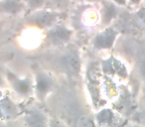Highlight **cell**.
I'll return each instance as SVG.
<instances>
[{
	"label": "cell",
	"instance_id": "obj_1",
	"mask_svg": "<svg viewBox=\"0 0 145 127\" xmlns=\"http://www.w3.org/2000/svg\"><path fill=\"white\" fill-rule=\"evenodd\" d=\"M57 15L50 11H37L29 16L28 21L31 24L39 27L46 28L53 24L56 21Z\"/></svg>",
	"mask_w": 145,
	"mask_h": 127
},
{
	"label": "cell",
	"instance_id": "obj_2",
	"mask_svg": "<svg viewBox=\"0 0 145 127\" xmlns=\"http://www.w3.org/2000/svg\"><path fill=\"white\" fill-rule=\"evenodd\" d=\"M64 66L66 70L71 75H78L81 69V62H80V57L77 52H69L65 55L64 59Z\"/></svg>",
	"mask_w": 145,
	"mask_h": 127
},
{
	"label": "cell",
	"instance_id": "obj_3",
	"mask_svg": "<svg viewBox=\"0 0 145 127\" xmlns=\"http://www.w3.org/2000/svg\"><path fill=\"white\" fill-rule=\"evenodd\" d=\"M71 35H72L71 31L65 27H56L48 33V39L53 44L62 45L68 42Z\"/></svg>",
	"mask_w": 145,
	"mask_h": 127
},
{
	"label": "cell",
	"instance_id": "obj_4",
	"mask_svg": "<svg viewBox=\"0 0 145 127\" xmlns=\"http://www.w3.org/2000/svg\"><path fill=\"white\" fill-rule=\"evenodd\" d=\"M116 33L112 29H107L99 35H97L95 40V46L97 49H108L112 46L114 42Z\"/></svg>",
	"mask_w": 145,
	"mask_h": 127
},
{
	"label": "cell",
	"instance_id": "obj_5",
	"mask_svg": "<svg viewBox=\"0 0 145 127\" xmlns=\"http://www.w3.org/2000/svg\"><path fill=\"white\" fill-rule=\"evenodd\" d=\"M24 7L23 0H1L0 12L5 14H17Z\"/></svg>",
	"mask_w": 145,
	"mask_h": 127
},
{
	"label": "cell",
	"instance_id": "obj_6",
	"mask_svg": "<svg viewBox=\"0 0 145 127\" xmlns=\"http://www.w3.org/2000/svg\"><path fill=\"white\" fill-rule=\"evenodd\" d=\"M28 127H47L46 117L40 111H31L26 116Z\"/></svg>",
	"mask_w": 145,
	"mask_h": 127
},
{
	"label": "cell",
	"instance_id": "obj_7",
	"mask_svg": "<svg viewBox=\"0 0 145 127\" xmlns=\"http://www.w3.org/2000/svg\"><path fill=\"white\" fill-rule=\"evenodd\" d=\"M51 85H52V83H51L50 79H48L46 76L40 75L38 77V79H37V89H38L39 93L45 94L51 87Z\"/></svg>",
	"mask_w": 145,
	"mask_h": 127
},
{
	"label": "cell",
	"instance_id": "obj_8",
	"mask_svg": "<svg viewBox=\"0 0 145 127\" xmlns=\"http://www.w3.org/2000/svg\"><path fill=\"white\" fill-rule=\"evenodd\" d=\"M13 83H14V89H16L19 92L21 93H26L29 91V83L26 81H20V79H13Z\"/></svg>",
	"mask_w": 145,
	"mask_h": 127
},
{
	"label": "cell",
	"instance_id": "obj_9",
	"mask_svg": "<svg viewBox=\"0 0 145 127\" xmlns=\"http://www.w3.org/2000/svg\"><path fill=\"white\" fill-rule=\"evenodd\" d=\"M112 118V112L110 110H103L97 115V119L101 123H109Z\"/></svg>",
	"mask_w": 145,
	"mask_h": 127
},
{
	"label": "cell",
	"instance_id": "obj_10",
	"mask_svg": "<svg viewBox=\"0 0 145 127\" xmlns=\"http://www.w3.org/2000/svg\"><path fill=\"white\" fill-rule=\"evenodd\" d=\"M25 2L27 3L30 8H39L43 5V2H44V0H25Z\"/></svg>",
	"mask_w": 145,
	"mask_h": 127
},
{
	"label": "cell",
	"instance_id": "obj_11",
	"mask_svg": "<svg viewBox=\"0 0 145 127\" xmlns=\"http://www.w3.org/2000/svg\"><path fill=\"white\" fill-rule=\"evenodd\" d=\"M2 109L4 110V112H6V114L7 115H9L10 113H12L13 112V106H12V104H11V102H9V101H7L6 99H5L4 101H2Z\"/></svg>",
	"mask_w": 145,
	"mask_h": 127
},
{
	"label": "cell",
	"instance_id": "obj_12",
	"mask_svg": "<svg viewBox=\"0 0 145 127\" xmlns=\"http://www.w3.org/2000/svg\"><path fill=\"white\" fill-rule=\"evenodd\" d=\"M138 16H139V18H140V20L145 24V9H141V10L139 11Z\"/></svg>",
	"mask_w": 145,
	"mask_h": 127
},
{
	"label": "cell",
	"instance_id": "obj_13",
	"mask_svg": "<svg viewBox=\"0 0 145 127\" xmlns=\"http://www.w3.org/2000/svg\"><path fill=\"white\" fill-rule=\"evenodd\" d=\"M140 71H141V74H142L143 78L145 79V61L142 63V64H141V66H140Z\"/></svg>",
	"mask_w": 145,
	"mask_h": 127
},
{
	"label": "cell",
	"instance_id": "obj_14",
	"mask_svg": "<svg viewBox=\"0 0 145 127\" xmlns=\"http://www.w3.org/2000/svg\"><path fill=\"white\" fill-rule=\"evenodd\" d=\"M50 127H63V126L60 124V123L58 122V121H55V120H53L52 122H51Z\"/></svg>",
	"mask_w": 145,
	"mask_h": 127
},
{
	"label": "cell",
	"instance_id": "obj_15",
	"mask_svg": "<svg viewBox=\"0 0 145 127\" xmlns=\"http://www.w3.org/2000/svg\"><path fill=\"white\" fill-rule=\"evenodd\" d=\"M2 83V76H1V72H0V83Z\"/></svg>",
	"mask_w": 145,
	"mask_h": 127
},
{
	"label": "cell",
	"instance_id": "obj_16",
	"mask_svg": "<svg viewBox=\"0 0 145 127\" xmlns=\"http://www.w3.org/2000/svg\"><path fill=\"white\" fill-rule=\"evenodd\" d=\"M53 2H61V1H63V0H52Z\"/></svg>",
	"mask_w": 145,
	"mask_h": 127
},
{
	"label": "cell",
	"instance_id": "obj_17",
	"mask_svg": "<svg viewBox=\"0 0 145 127\" xmlns=\"http://www.w3.org/2000/svg\"><path fill=\"white\" fill-rule=\"evenodd\" d=\"M0 31H1V24H0Z\"/></svg>",
	"mask_w": 145,
	"mask_h": 127
}]
</instances>
